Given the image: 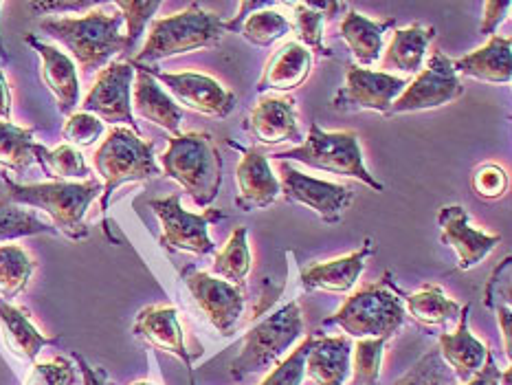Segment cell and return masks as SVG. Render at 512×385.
Returning <instances> with one entry per match:
<instances>
[{"label": "cell", "instance_id": "cell-44", "mask_svg": "<svg viewBox=\"0 0 512 385\" xmlns=\"http://www.w3.org/2000/svg\"><path fill=\"white\" fill-rule=\"evenodd\" d=\"M104 121L97 119L91 113H73L66 117V124L62 128V137L73 148H91L95 143L104 137Z\"/></svg>", "mask_w": 512, "mask_h": 385}, {"label": "cell", "instance_id": "cell-15", "mask_svg": "<svg viewBox=\"0 0 512 385\" xmlns=\"http://www.w3.org/2000/svg\"><path fill=\"white\" fill-rule=\"evenodd\" d=\"M407 84L409 80L394 73L361 69V66L350 64L348 73H345V84L332 97V108L337 113L374 110V113L385 115Z\"/></svg>", "mask_w": 512, "mask_h": 385}, {"label": "cell", "instance_id": "cell-9", "mask_svg": "<svg viewBox=\"0 0 512 385\" xmlns=\"http://www.w3.org/2000/svg\"><path fill=\"white\" fill-rule=\"evenodd\" d=\"M181 194H170L165 198H152L148 203L161 225V247L170 253H194V256H209L216 253L214 240L209 238V225L225 220V212L216 207H207L203 214H192L183 207Z\"/></svg>", "mask_w": 512, "mask_h": 385}, {"label": "cell", "instance_id": "cell-19", "mask_svg": "<svg viewBox=\"0 0 512 385\" xmlns=\"http://www.w3.org/2000/svg\"><path fill=\"white\" fill-rule=\"evenodd\" d=\"M247 128L264 146H282V143L299 146L304 141L297 117V102L291 95L260 97L258 104L251 108Z\"/></svg>", "mask_w": 512, "mask_h": 385}, {"label": "cell", "instance_id": "cell-21", "mask_svg": "<svg viewBox=\"0 0 512 385\" xmlns=\"http://www.w3.org/2000/svg\"><path fill=\"white\" fill-rule=\"evenodd\" d=\"M236 183V207L247 214L271 207L280 198V179L271 170V161L255 148L242 150V159L236 168Z\"/></svg>", "mask_w": 512, "mask_h": 385}, {"label": "cell", "instance_id": "cell-38", "mask_svg": "<svg viewBox=\"0 0 512 385\" xmlns=\"http://www.w3.org/2000/svg\"><path fill=\"white\" fill-rule=\"evenodd\" d=\"M238 31L253 47H271L277 40H282L286 33H291L293 27L291 20L280 14V11L266 7L249 14Z\"/></svg>", "mask_w": 512, "mask_h": 385}, {"label": "cell", "instance_id": "cell-23", "mask_svg": "<svg viewBox=\"0 0 512 385\" xmlns=\"http://www.w3.org/2000/svg\"><path fill=\"white\" fill-rule=\"evenodd\" d=\"M313 66V53L297 40L286 42L264 64V71L258 80V93H291L306 84L310 73H313Z\"/></svg>", "mask_w": 512, "mask_h": 385}, {"label": "cell", "instance_id": "cell-51", "mask_svg": "<svg viewBox=\"0 0 512 385\" xmlns=\"http://www.w3.org/2000/svg\"><path fill=\"white\" fill-rule=\"evenodd\" d=\"M499 385H512V370L510 368L502 370V374H499Z\"/></svg>", "mask_w": 512, "mask_h": 385}, {"label": "cell", "instance_id": "cell-43", "mask_svg": "<svg viewBox=\"0 0 512 385\" xmlns=\"http://www.w3.org/2000/svg\"><path fill=\"white\" fill-rule=\"evenodd\" d=\"M471 187L477 198L482 201H499V198L506 196L510 187V176L504 165L499 163H482L477 165L471 174Z\"/></svg>", "mask_w": 512, "mask_h": 385}, {"label": "cell", "instance_id": "cell-16", "mask_svg": "<svg viewBox=\"0 0 512 385\" xmlns=\"http://www.w3.org/2000/svg\"><path fill=\"white\" fill-rule=\"evenodd\" d=\"M132 335L141 339L143 344H148L150 348L183 361L189 377V385H196L194 355L187 350L183 326L178 322V311L174 306L152 304V306L141 308L135 317V324H132Z\"/></svg>", "mask_w": 512, "mask_h": 385}, {"label": "cell", "instance_id": "cell-47", "mask_svg": "<svg viewBox=\"0 0 512 385\" xmlns=\"http://www.w3.org/2000/svg\"><path fill=\"white\" fill-rule=\"evenodd\" d=\"M71 357L75 361L77 372L82 374V383L84 385H113V383L108 381V374L102 368L91 366V363H88L86 357L80 355V352H71Z\"/></svg>", "mask_w": 512, "mask_h": 385}, {"label": "cell", "instance_id": "cell-6", "mask_svg": "<svg viewBox=\"0 0 512 385\" xmlns=\"http://www.w3.org/2000/svg\"><path fill=\"white\" fill-rule=\"evenodd\" d=\"M271 159L282 163L299 161L304 163L306 168L359 179L367 187H372L374 192L385 190V185L381 181H376V176L365 168L361 141L354 130L328 132L319 124H310L308 137H304L299 146L284 152H275L271 154Z\"/></svg>", "mask_w": 512, "mask_h": 385}, {"label": "cell", "instance_id": "cell-25", "mask_svg": "<svg viewBox=\"0 0 512 385\" xmlns=\"http://www.w3.org/2000/svg\"><path fill=\"white\" fill-rule=\"evenodd\" d=\"M453 69L458 75L473 77V80L488 84H510L512 80V44L506 36L488 38L484 47L475 49L462 58L453 60Z\"/></svg>", "mask_w": 512, "mask_h": 385}, {"label": "cell", "instance_id": "cell-4", "mask_svg": "<svg viewBox=\"0 0 512 385\" xmlns=\"http://www.w3.org/2000/svg\"><path fill=\"white\" fill-rule=\"evenodd\" d=\"M161 174L176 181L198 207H209L222 187V157L209 132H183L168 139Z\"/></svg>", "mask_w": 512, "mask_h": 385}, {"label": "cell", "instance_id": "cell-33", "mask_svg": "<svg viewBox=\"0 0 512 385\" xmlns=\"http://www.w3.org/2000/svg\"><path fill=\"white\" fill-rule=\"evenodd\" d=\"M251 267H253V256L249 249V229L238 225L231 231L225 247L216 253L209 273L233 286H244V282H247L251 273Z\"/></svg>", "mask_w": 512, "mask_h": 385}, {"label": "cell", "instance_id": "cell-17", "mask_svg": "<svg viewBox=\"0 0 512 385\" xmlns=\"http://www.w3.org/2000/svg\"><path fill=\"white\" fill-rule=\"evenodd\" d=\"M440 240L458 256V269L469 271L477 267L482 260L491 256V251L499 245L502 236L488 234V231L475 229L471 225V216L462 205L440 207L438 212Z\"/></svg>", "mask_w": 512, "mask_h": 385}, {"label": "cell", "instance_id": "cell-45", "mask_svg": "<svg viewBox=\"0 0 512 385\" xmlns=\"http://www.w3.org/2000/svg\"><path fill=\"white\" fill-rule=\"evenodd\" d=\"M75 379V363L66 357H55L51 361L33 363L31 372L25 379V385H73Z\"/></svg>", "mask_w": 512, "mask_h": 385}, {"label": "cell", "instance_id": "cell-32", "mask_svg": "<svg viewBox=\"0 0 512 385\" xmlns=\"http://www.w3.org/2000/svg\"><path fill=\"white\" fill-rule=\"evenodd\" d=\"M512 258L506 256L497 264L484 289V304L495 313L499 333L504 339V355L512 359Z\"/></svg>", "mask_w": 512, "mask_h": 385}, {"label": "cell", "instance_id": "cell-26", "mask_svg": "<svg viewBox=\"0 0 512 385\" xmlns=\"http://www.w3.org/2000/svg\"><path fill=\"white\" fill-rule=\"evenodd\" d=\"M0 330H3L5 346L20 361L36 363L40 352L47 346H55L60 337H47L31 322L25 308L0 300Z\"/></svg>", "mask_w": 512, "mask_h": 385}, {"label": "cell", "instance_id": "cell-3", "mask_svg": "<svg viewBox=\"0 0 512 385\" xmlns=\"http://www.w3.org/2000/svg\"><path fill=\"white\" fill-rule=\"evenodd\" d=\"M124 18L102 9L86 11L77 18H49L40 22V31L62 42L71 51V60L84 73L106 69L110 60L126 53V36L121 33Z\"/></svg>", "mask_w": 512, "mask_h": 385}, {"label": "cell", "instance_id": "cell-11", "mask_svg": "<svg viewBox=\"0 0 512 385\" xmlns=\"http://www.w3.org/2000/svg\"><path fill=\"white\" fill-rule=\"evenodd\" d=\"M132 84H135L132 64L110 62L106 69L99 71L93 88L80 106L84 113H91L113 126H126L139 135V124L132 113Z\"/></svg>", "mask_w": 512, "mask_h": 385}, {"label": "cell", "instance_id": "cell-14", "mask_svg": "<svg viewBox=\"0 0 512 385\" xmlns=\"http://www.w3.org/2000/svg\"><path fill=\"white\" fill-rule=\"evenodd\" d=\"M181 275L187 291L192 293L196 306L200 308V313L218 330V335H233V330H236L244 315V304H247L242 286H233L216 278V275L207 271H196L192 267H187Z\"/></svg>", "mask_w": 512, "mask_h": 385}, {"label": "cell", "instance_id": "cell-54", "mask_svg": "<svg viewBox=\"0 0 512 385\" xmlns=\"http://www.w3.org/2000/svg\"><path fill=\"white\" fill-rule=\"evenodd\" d=\"M0 198H3V196H0Z\"/></svg>", "mask_w": 512, "mask_h": 385}, {"label": "cell", "instance_id": "cell-52", "mask_svg": "<svg viewBox=\"0 0 512 385\" xmlns=\"http://www.w3.org/2000/svg\"><path fill=\"white\" fill-rule=\"evenodd\" d=\"M0 11H3V3H0ZM0 58H3V62L9 60V55L5 51V44H3V38H0Z\"/></svg>", "mask_w": 512, "mask_h": 385}, {"label": "cell", "instance_id": "cell-28", "mask_svg": "<svg viewBox=\"0 0 512 385\" xmlns=\"http://www.w3.org/2000/svg\"><path fill=\"white\" fill-rule=\"evenodd\" d=\"M396 27V20H370L359 11L350 9L341 20V40L348 44L356 66L367 69L383 55V40L389 29Z\"/></svg>", "mask_w": 512, "mask_h": 385}, {"label": "cell", "instance_id": "cell-22", "mask_svg": "<svg viewBox=\"0 0 512 385\" xmlns=\"http://www.w3.org/2000/svg\"><path fill=\"white\" fill-rule=\"evenodd\" d=\"M469 315H471V306L466 304L462 308V315L453 333H442L438 339L440 357L453 372L455 381L460 383L471 381L475 374L484 368L488 352H491L484 341H480L471 333Z\"/></svg>", "mask_w": 512, "mask_h": 385}, {"label": "cell", "instance_id": "cell-8", "mask_svg": "<svg viewBox=\"0 0 512 385\" xmlns=\"http://www.w3.org/2000/svg\"><path fill=\"white\" fill-rule=\"evenodd\" d=\"M304 335V313L299 302H288L266 315L242 339L238 357L231 361V379L242 381L282 361Z\"/></svg>", "mask_w": 512, "mask_h": 385}, {"label": "cell", "instance_id": "cell-10", "mask_svg": "<svg viewBox=\"0 0 512 385\" xmlns=\"http://www.w3.org/2000/svg\"><path fill=\"white\" fill-rule=\"evenodd\" d=\"M462 95L464 84L453 69V60L447 58L440 49H433L425 66H422L414 80H409L407 88L389 106L385 117L420 113V110H436L458 102Z\"/></svg>", "mask_w": 512, "mask_h": 385}, {"label": "cell", "instance_id": "cell-24", "mask_svg": "<svg viewBox=\"0 0 512 385\" xmlns=\"http://www.w3.org/2000/svg\"><path fill=\"white\" fill-rule=\"evenodd\" d=\"M132 69H135V84H132V113H137L141 119H148L159 128L168 130L172 137L181 135L183 108L174 102L170 93H165V88L154 80L152 75L141 71L135 64H132Z\"/></svg>", "mask_w": 512, "mask_h": 385}, {"label": "cell", "instance_id": "cell-48", "mask_svg": "<svg viewBox=\"0 0 512 385\" xmlns=\"http://www.w3.org/2000/svg\"><path fill=\"white\" fill-rule=\"evenodd\" d=\"M499 374H502V370H499L493 352H488L484 368L477 372L471 381H466L462 385H499Z\"/></svg>", "mask_w": 512, "mask_h": 385}, {"label": "cell", "instance_id": "cell-46", "mask_svg": "<svg viewBox=\"0 0 512 385\" xmlns=\"http://www.w3.org/2000/svg\"><path fill=\"white\" fill-rule=\"evenodd\" d=\"M512 9L510 0H486L484 3V14H482V36L491 38L495 36V31L499 29V25L508 18Z\"/></svg>", "mask_w": 512, "mask_h": 385}, {"label": "cell", "instance_id": "cell-41", "mask_svg": "<svg viewBox=\"0 0 512 385\" xmlns=\"http://www.w3.org/2000/svg\"><path fill=\"white\" fill-rule=\"evenodd\" d=\"M394 385H455V377L436 348L425 352Z\"/></svg>", "mask_w": 512, "mask_h": 385}, {"label": "cell", "instance_id": "cell-20", "mask_svg": "<svg viewBox=\"0 0 512 385\" xmlns=\"http://www.w3.org/2000/svg\"><path fill=\"white\" fill-rule=\"evenodd\" d=\"M25 42L40 55L42 82L51 91L58 110L66 117L73 115V110L80 104V77H77V66L71 55L38 40L33 33H29Z\"/></svg>", "mask_w": 512, "mask_h": 385}, {"label": "cell", "instance_id": "cell-29", "mask_svg": "<svg viewBox=\"0 0 512 385\" xmlns=\"http://www.w3.org/2000/svg\"><path fill=\"white\" fill-rule=\"evenodd\" d=\"M433 38H436V27H425L420 22L396 29L387 51H383V73L400 71L418 75L427 62V49Z\"/></svg>", "mask_w": 512, "mask_h": 385}, {"label": "cell", "instance_id": "cell-37", "mask_svg": "<svg viewBox=\"0 0 512 385\" xmlns=\"http://www.w3.org/2000/svg\"><path fill=\"white\" fill-rule=\"evenodd\" d=\"M387 341L389 339L385 337H367L352 341L350 385H378V381H381Z\"/></svg>", "mask_w": 512, "mask_h": 385}, {"label": "cell", "instance_id": "cell-34", "mask_svg": "<svg viewBox=\"0 0 512 385\" xmlns=\"http://www.w3.org/2000/svg\"><path fill=\"white\" fill-rule=\"evenodd\" d=\"M36 130L0 121V165L22 174L36 163Z\"/></svg>", "mask_w": 512, "mask_h": 385}, {"label": "cell", "instance_id": "cell-12", "mask_svg": "<svg viewBox=\"0 0 512 385\" xmlns=\"http://www.w3.org/2000/svg\"><path fill=\"white\" fill-rule=\"evenodd\" d=\"M135 66L152 75L159 84L168 86L174 102L178 106L194 110V113L225 119L233 113V110H236V104H238L236 95H233L229 88L222 86L218 80H214V77H209L205 73H194V71L163 73V71L152 69V66H143V64H135Z\"/></svg>", "mask_w": 512, "mask_h": 385}, {"label": "cell", "instance_id": "cell-30", "mask_svg": "<svg viewBox=\"0 0 512 385\" xmlns=\"http://www.w3.org/2000/svg\"><path fill=\"white\" fill-rule=\"evenodd\" d=\"M403 302L407 304L405 311L411 315L414 322L425 328H436V326H447L451 322H458L462 315V304H458L444 293L440 284H425L420 286L416 293H405Z\"/></svg>", "mask_w": 512, "mask_h": 385}, {"label": "cell", "instance_id": "cell-18", "mask_svg": "<svg viewBox=\"0 0 512 385\" xmlns=\"http://www.w3.org/2000/svg\"><path fill=\"white\" fill-rule=\"evenodd\" d=\"M376 253V245L372 238H365L363 245L348 253V256L332 258L326 262H315L302 267L299 271V282L302 289L308 293H332V295H345L354 289V284L365 271V264Z\"/></svg>", "mask_w": 512, "mask_h": 385}, {"label": "cell", "instance_id": "cell-31", "mask_svg": "<svg viewBox=\"0 0 512 385\" xmlns=\"http://www.w3.org/2000/svg\"><path fill=\"white\" fill-rule=\"evenodd\" d=\"M293 22L291 27L297 36V42L306 47L313 55L332 58V51L324 44L326 22L343 7L339 3H293Z\"/></svg>", "mask_w": 512, "mask_h": 385}, {"label": "cell", "instance_id": "cell-13", "mask_svg": "<svg viewBox=\"0 0 512 385\" xmlns=\"http://www.w3.org/2000/svg\"><path fill=\"white\" fill-rule=\"evenodd\" d=\"M280 194L286 198V203L310 209L328 225L341 223L354 201V192L348 185L315 179L286 163H282Z\"/></svg>", "mask_w": 512, "mask_h": 385}, {"label": "cell", "instance_id": "cell-35", "mask_svg": "<svg viewBox=\"0 0 512 385\" xmlns=\"http://www.w3.org/2000/svg\"><path fill=\"white\" fill-rule=\"evenodd\" d=\"M36 260L20 245H0V300L11 302L20 293H25Z\"/></svg>", "mask_w": 512, "mask_h": 385}, {"label": "cell", "instance_id": "cell-7", "mask_svg": "<svg viewBox=\"0 0 512 385\" xmlns=\"http://www.w3.org/2000/svg\"><path fill=\"white\" fill-rule=\"evenodd\" d=\"M93 165L102 176V214L110 207V196L126 183H143L161 176L154 157V143L143 141L141 135L126 126H113L106 139L95 150Z\"/></svg>", "mask_w": 512, "mask_h": 385}, {"label": "cell", "instance_id": "cell-49", "mask_svg": "<svg viewBox=\"0 0 512 385\" xmlns=\"http://www.w3.org/2000/svg\"><path fill=\"white\" fill-rule=\"evenodd\" d=\"M93 3H38L31 5L33 11L38 14H58V11H82V9H91Z\"/></svg>", "mask_w": 512, "mask_h": 385}, {"label": "cell", "instance_id": "cell-53", "mask_svg": "<svg viewBox=\"0 0 512 385\" xmlns=\"http://www.w3.org/2000/svg\"><path fill=\"white\" fill-rule=\"evenodd\" d=\"M130 385H157V383H152L148 379H141V381H135V383H130Z\"/></svg>", "mask_w": 512, "mask_h": 385}, {"label": "cell", "instance_id": "cell-2", "mask_svg": "<svg viewBox=\"0 0 512 385\" xmlns=\"http://www.w3.org/2000/svg\"><path fill=\"white\" fill-rule=\"evenodd\" d=\"M403 291L394 282V275L385 271L383 278L361 286L341 304L335 315L326 317L321 326H337L345 337L392 339L407 322Z\"/></svg>", "mask_w": 512, "mask_h": 385}, {"label": "cell", "instance_id": "cell-1", "mask_svg": "<svg viewBox=\"0 0 512 385\" xmlns=\"http://www.w3.org/2000/svg\"><path fill=\"white\" fill-rule=\"evenodd\" d=\"M0 181H3L5 196L11 203L40 209V212L51 218L53 229L58 234L73 242L86 240L88 234H91L84 218L95 198L102 196V183L93 179V176L77 183L49 181L22 185L11 181L5 172H0Z\"/></svg>", "mask_w": 512, "mask_h": 385}, {"label": "cell", "instance_id": "cell-27", "mask_svg": "<svg viewBox=\"0 0 512 385\" xmlns=\"http://www.w3.org/2000/svg\"><path fill=\"white\" fill-rule=\"evenodd\" d=\"M352 339L345 335L328 337L319 333L306 357V377L313 385H345L350 379Z\"/></svg>", "mask_w": 512, "mask_h": 385}, {"label": "cell", "instance_id": "cell-40", "mask_svg": "<svg viewBox=\"0 0 512 385\" xmlns=\"http://www.w3.org/2000/svg\"><path fill=\"white\" fill-rule=\"evenodd\" d=\"M317 337H319V330L299 341V344L288 352V357L275 363L273 370L266 374L260 385H302L306 379V357L310 348L315 346Z\"/></svg>", "mask_w": 512, "mask_h": 385}, {"label": "cell", "instance_id": "cell-5", "mask_svg": "<svg viewBox=\"0 0 512 385\" xmlns=\"http://www.w3.org/2000/svg\"><path fill=\"white\" fill-rule=\"evenodd\" d=\"M225 36V20L214 11L192 3L178 14L152 20L146 44H143L137 58L130 62L150 66L152 62L174 58V55L214 49Z\"/></svg>", "mask_w": 512, "mask_h": 385}, {"label": "cell", "instance_id": "cell-39", "mask_svg": "<svg viewBox=\"0 0 512 385\" xmlns=\"http://www.w3.org/2000/svg\"><path fill=\"white\" fill-rule=\"evenodd\" d=\"M40 234H58L49 223L29 209L14 205L7 196L0 198V242Z\"/></svg>", "mask_w": 512, "mask_h": 385}, {"label": "cell", "instance_id": "cell-42", "mask_svg": "<svg viewBox=\"0 0 512 385\" xmlns=\"http://www.w3.org/2000/svg\"><path fill=\"white\" fill-rule=\"evenodd\" d=\"M115 7L119 9L121 18L126 22V51H132L141 40L143 31L152 22L154 14H157L161 3L159 0H150V3H139V0H117Z\"/></svg>", "mask_w": 512, "mask_h": 385}, {"label": "cell", "instance_id": "cell-50", "mask_svg": "<svg viewBox=\"0 0 512 385\" xmlns=\"http://www.w3.org/2000/svg\"><path fill=\"white\" fill-rule=\"evenodd\" d=\"M0 121H11V91L3 71V64H0Z\"/></svg>", "mask_w": 512, "mask_h": 385}, {"label": "cell", "instance_id": "cell-36", "mask_svg": "<svg viewBox=\"0 0 512 385\" xmlns=\"http://www.w3.org/2000/svg\"><path fill=\"white\" fill-rule=\"evenodd\" d=\"M36 163L44 170V174L51 176L53 181H86L91 179V170H88L84 154L69 146V143H62L58 148H44L38 143L36 148Z\"/></svg>", "mask_w": 512, "mask_h": 385}]
</instances>
